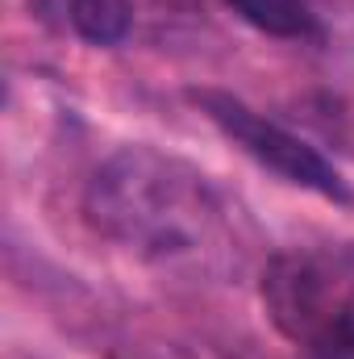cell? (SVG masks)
<instances>
[{"label": "cell", "mask_w": 354, "mask_h": 359, "mask_svg": "<svg viewBox=\"0 0 354 359\" xmlns=\"http://www.w3.org/2000/svg\"><path fill=\"white\" fill-rule=\"evenodd\" d=\"M84 209L104 238L159 268H213L229 251V209L208 176L150 147L104 159L88 180Z\"/></svg>", "instance_id": "1"}, {"label": "cell", "mask_w": 354, "mask_h": 359, "mask_svg": "<svg viewBox=\"0 0 354 359\" xmlns=\"http://www.w3.org/2000/svg\"><path fill=\"white\" fill-rule=\"evenodd\" d=\"M192 100L204 109V117L225 138H234L255 163H263L267 172H275V176L288 180V184H300L309 192H321L330 201H351V188L334 172V163L317 147H309L304 138H296L292 130H283V126L259 117L250 104L234 100L229 92L204 88V92H192Z\"/></svg>", "instance_id": "2"}, {"label": "cell", "mask_w": 354, "mask_h": 359, "mask_svg": "<svg viewBox=\"0 0 354 359\" xmlns=\"http://www.w3.org/2000/svg\"><path fill=\"white\" fill-rule=\"evenodd\" d=\"M263 301L275 318V326L296 339V343H321V334L334 322V309L342 297H334L330 276L317 268L313 259L300 255H283L275 259L263 280Z\"/></svg>", "instance_id": "3"}, {"label": "cell", "mask_w": 354, "mask_h": 359, "mask_svg": "<svg viewBox=\"0 0 354 359\" xmlns=\"http://www.w3.org/2000/svg\"><path fill=\"white\" fill-rule=\"evenodd\" d=\"M229 8L271 38H313L317 34V13L309 0H229Z\"/></svg>", "instance_id": "4"}, {"label": "cell", "mask_w": 354, "mask_h": 359, "mask_svg": "<svg viewBox=\"0 0 354 359\" xmlns=\"http://www.w3.org/2000/svg\"><path fill=\"white\" fill-rule=\"evenodd\" d=\"M67 17L80 38L92 46H117L129 25H134V4L129 0H67Z\"/></svg>", "instance_id": "5"}, {"label": "cell", "mask_w": 354, "mask_h": 359, "mask_svg": "<svg viewBox=\"0 0 354 359\" xmlns=\"http://www.w3.org/2000/svg\"><path fill=\"white\" fill-rule=\"evenodd\" d=\"M313 351L321 359H354V288L342 292V301L334 309V322H330V330L321 334V343Z\"/></svg>", "instance_id": "6"}]
</instances>
